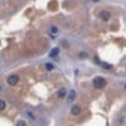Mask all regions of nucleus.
Listing matches in <instances>:
<instances>
[{"mask_svg":"<svg viewBox=\"0 0 126 126\" xmlns=\"http://www.w3.org/2000/svg\"><path fill=\"white\" fill-rule=\"evenodd\" d=\"M106 86V79L103 77H96L93 79V87L95 88H102Z\"/></svg>","mask_w":126,"mask_h":126,"instance_id":"nucleus-1","label":"nucleus"},{"mask_svg":"<svg viewBox=\"0 0 126 126\" xmlns=\"http://www.w3.org/2000/svg\"><path fill=\"white\" fill-rule=\"evenodd\" d=\"M18 82H19V76H18V75H11V76H9L8 83H9L10 86H15Z\"/></svg>","mask_w":126,"mask_h":126,"instance_id":"nucleus-2","label":"nucleus"},{"mask_svg":"<svg viewBox=\"0 0 126 126\" xmlns=\"http://www.w3.org/2000/svg\"><path fill=\"white\" fill-rule=\"evenodd\" d=\"M100 18H101L103 21H107V20L111 18V14H110L107 10H102V11L100 13Z\"/></svg>","mask_w":126,"mask_h":126,"instance_id":"nucleus-3","label":"nucleus"},{"mask_svg":"<svg viewBox=\"0 0 126 126\" xmlns=\"http://www.w3.org/2000/svg\"><path fill=\"white\" fill-rule=\"evenodd\" d=\"M71 112H72V115H78V114H81V107H79V106H73L72 110H71Z\"/></svg>","mask_w":126,"mask_h":126,"instance_id":"nucleus-4","label":"nucleus"},{"mask_svg":"<svg viewBox=\"0 0 126 126\" xmlns=\"http://www.w3.org/2000/svg\"><path fill=\"white\" fill-rule=\"evenodd\" d=\"M59 53V48H53L50 50V53H49V57L50 58H54V57H57V54Z\"/></svg>","mask_w":126,"mask_h":126,"instance_id":"nucleus-5","label":"nucleus"},{"mask_svg":"<svg viewBox=\"0 0 126 126\" xmlns=\"http://www.w3.org/2000/svg\"><path fill=\"white\" fill-rule=\"evenodd\" d=\"M75 98H76V91L72 90V91L69 92V95H68V100H69V101H73Z\"/></svg>","mask_w":126,"mask_h":126,"instance_id":"nucleus-6","label":"nucleus"},{"mask_svg":"<svg viewBox=\"0 0 126 126\" xmlns=\"http://www.w3.org/2000/svg\"><path fill=\"white\" fill-rule=\"evenodd\" d=\"M57 95H58V97H59V98H63L64 96H66V90H64V88H61V90L58 91V93H57Z\"/></svg>","mask_w":126,"mask_h":126,"instance_id":"nucleus-7","label":"nucleus"},{"mask_svg":"<svg viewBox=\"0 0 126 126\" xmlns=\"http://www.w3.org/2000/svg\"><path fill=\"white\" fill-rule=\"evenodd\" d=\"M101 66H102L105 69H111V68H112V66L108 64V63H101Z\"/></svg>","mask_w":126,"mask_h":126,"instance_id":"nucleus-8","label":"nucleus"},{"mask_svg":"<svg viewBox=\"0 0 126 126\" xmlns=\"http://www.w3.org/2000/svg\"><path fill=\"white\" fill-rule=\"evenodd\" d=\"M5 106H6L5 105V101L4 100H0V110H1V111L5 110Z\"/></svg>","mask_w":126,"mask_h":126,"instance_id":"nucleus-9","label":"nucleus"},{"mask_svg":"<svg viewBox=\"0 0 126 126\" xmlns=\"http://www.w3.org/2000/svg\"><path fill=\"white\" fill-rule=\"evenodd\" d=\"M46 68H47L48 71H52V69L54 68V66L52 64V63H47V64H46Z\"/></svg>","mask_w":126,"mask_h":126,"instance_id":"nucleus-10","label":"nucleus"},{"mask_svg":"<svg viewBox=\"0 0 126 126\" xmlns=\"http://www.w3.org/2000/svg\"><path fill=\"white\" fill-rule=\"evenodd\" d=\"M50 32L53 33V34H56V33L58 32V28H57V27H52V28H50Z\"/></svg>","mask_w":126,"mask_h":126,"instance_id":"nucleus-11","label":"nucleus"},{"mask_svg":"<svg viewBox=\"0 0 126 126\" xmlns=\"http://www.w3.org/2000/svg\"><path fill=\"white\" fill-rule=\"evenodd\" d=\"M17 125H18V126H25V125H27V124H25V122H24V121H19V122H18V124H17Z\"/></svg>","mask_w":126,"mask_h":126,"instance_id":"nucleus-12","label":"nucleus"},{"mask_svg":"<svg viewBox=\"0 0 126 126\" xmlns=\"http://www.w3.org/2000/svg\"><path fill=\"white\" fill-rule=\"evenodd\" d=\"M85 57H86V53H79V58L85 59Z\"/></svg>","mask_w":126,"mask_h":126,"instance_id":"nucleus-13","label":"nucleus"},{"mask_svg":"<svg viewBox=\"0 0 126 126\" xmlns=\"http://www.w3.org/2000/svg\"><path fill=\"white\" fill-rule=\"evenodd\" d=\"M28 116H29V117H30V118H32V120H35V118H34V116H33V115H32L30 112H28Z\"/></svg>","mask_w":126,"mask_h":126,"instance_id":"nucleus-14","label":"nucleus"},{"mask_svg":"<svg viewBox=\"0 0 126 126\" xmlns=\"http://www.w3.org/2000/svg\"><path fill=\"white\" fill-rule=\"evenodd\" d=\"M125 90H126V83H125Z\"/></svg>","mask_w":126,"mask_h":126,"instance_id":"nucleus-15","label":"nucleus"}]
</instances>
